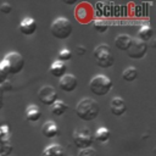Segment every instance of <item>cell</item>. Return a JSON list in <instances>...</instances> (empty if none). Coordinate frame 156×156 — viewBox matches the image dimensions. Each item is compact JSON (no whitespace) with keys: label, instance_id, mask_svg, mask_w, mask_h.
Masks as SVG:
<instances>
[{"label":"cell","instance_id":"8992f818","mask_svg":"<svg viewBox=\"0 0 156 156\" xmlns=\"http://www.w3.org/2000/svg\"><path fill=\"white\" fill-rule=\"evenodd\" d=\"M72 139H73L74 145L79 150L91 147V144L94 141L93 133H91L90 128H88V127H82V128L74 129L72 133Z\"/></svg>","mask_w":156,"mask_h":156},{"label":"cell","instance_id":"4316f807","mask_svg":"<svg viewBox=\"0 0 156 156\" xmlns=\"http://www.w3.org/2000/svg\"><path fill=\"white\" fill-rule=\"evenodd\" d=\"M76 49H77L76 51H77V54H78V55H84V54H85V51H87V50H85V48H84L83 45H78Z\"/></svg>","mask_w":156,"mask_h":156},{"label":"cell","instance_id":"277c9868","mask_svg":"<svg viewBox=\"0 0 156 156\" xmlns=\"http://www.w3.org/2000/svg\"><path fill=\"white\" fill-rule=\"evenodd\" d=\"M113 83L111 78H108L105 74H96L94 76L89 82V89L94 95L98 96H105L112 90Z\"/></svg>","mask_w":156,"mask_h":156},{"label":"cell","instance_id":"7a4b0ae2","mask_svg":"<svg viewBox=\"0 0 156 156\" xmlns=\"http://www.w3.org/2000/svg\"><path fill=\"white\" fill-rule=\"evenodd\" d=\"M24 67V58L17 51L7 52L0 61V68H2L7 74H17Z\"/></svg>","mask_w":156,"mask_h":156},{"label":"cell","instance_id":"7402d4cb","mask_svg":"<svg viewBox=\"0 0 156 156\" xmlns=\"http://www.w3.org/2000/svg\"><path fill=\"white\" fill-rule=\"evenodd\" d=\"M93 26H94V28H95V30L98 33H105V32L108 30V27H110L108 22L106 20H104V18H96L93 22Z\"/></svg>","mask_w":156,"mask_h":156},{"label":"cell","instance_id":"e0dca14e","mask_svg":"<svg viewBox=\"0 0 156 156\" xmlns=\"http://www.w3.org/2000/svg\"><path fill=\"white\" fill-rule=\"evenodd\" d=\"M94 139L98 140L99 143H106L110 140V136H111V130L106 127H100L96 129V132L93 134Z\"/></svg>","mask_w":156,"mask_h":156},{"label":"cell","instance_id":"9c48e42d","mask_svg":"<svg viewBox=\"0 0 156 156\" xmlns=\"http://www.w3.org/2000/svg\"><path fill=\"white\" fill-rule=\"evenodd\" d=\"M77 87H78V79L74 74L66 73L65 76H62L58 79V88L65 93L74 91L77 89Z\"/></svg>","mask_w":156,"mask_h":156},{"label":"cell","instance_id":"ac0fdd59","mask_svg":"<svg viewBox=\"0 0 156 156\" xmlns=\"http://www.w3.org/2000/svg\"><path fill=\"white\" fill-rule=\"evenodd\" d=\"M152 28L150 24H143L138 30V39L141 41L147 43L152 38Z\"/></svg>","mask_w":156,"mask_h":156},{"label":"cell","instance_id":"ba28073f","mask_svg":"<svg viewBox=\"0 0 156 156\" xmlns=\"http://www.w3.org/2000/svg\"><path fill=\"white\" fill-rule=\"evenodd\" d=\"M38 98L39 100L46 105V106H51L56 100H58V94L56 91V89L52 87V85H43L39 91H38Z\"/></svg>","mask_w":156,"mask_h":156},{"label":"cell","instance_id":"484cf974","mask_svg":"<svg viewBox=\"0 0 156 156\" xmlns=\"http://www.w3.org/2000/svg\"><path fill=\"white\" fill-rule=\"evenodd\" d=\"M7 77H9V74H7L2 68H0V85L4 84V83L7 80Z\"/></svg>","mask_w":156,"mask_h":156},{"label":"cell","instance_id":"d6986e66","mask_svg":"<svg viewBox=\"0 0 156 156\" xmlns=\"http://www.w3.org/2000/svg\"><path fill=\"white\" fill-rule=\"evenodd\" d=\"M74 15H76L77 20H79L82 22H85L90 17V9H89V6L87 7L85 4H80V5L77 6Z\"/></svg>","mask_w":156,"mask_h":156},{"label":"cell","instance_id":"7c38bea8","mask_svg":"<svg viewBox=\"0 0 156 156\" xmlns=\"http://www.w3.org/2000/svg\"><path fill=\"white\" fill-rule=\"evenodd\" d=\"M60 133V129H58V126L56 122L54 121H46L43 123L41 126V134L48 138V139H52L55 136H57Z\"/></svg>","mask_w":156,"mask_h":156},{"label":"cell","instance_id":"44dd1931","mask_svg":"<svg viewBox=\"0 0 156 156\" xmlns=\"http://www.w3.org/2000/svg\"><path fill=\"white\" fill-rule=\"evenodd\" d=\"M68 106L65 101L62 100H56L52 105H51V112L55 115V116H62L66 111H67Z\"/></svg>","mask_w":156,"mask_h":156},{"label":"cell","instance_id":"f1b7e54d","mask_svg":"<svg viewBox=\"0 0 156 156\" xmlns=\"http://www.w3.org/2000/svg\"><path fill=\"white\" fill-rule=\"evenodd\" d=\"M65 4H68V5H74L76 1H65Z\"/></svg>","mask_w":156,"mask_h":156},{"label":"cell","instance_id":"603a6c76","mask_svg":"<svg viewBox=\"0 0 156 156\" xmlns=\"http://www.w3.org/2000/svg\"><path fill=\"white\" fill-rule=\"evenodd\" d=\"M72 51L69 50V49H67V48H65V49H62L60 52H58V61H61V62H66V61H69L71 58H72Z\"/></svg>","mask_w":156,"mask_h":156},{"label":"cell","instance_id":"9a60e30c","mask_svg":"<svg viewBox=\"0 0 156 156\" xmlns=\"http://www.w3.org/2000/svg\"><path fill=\"white\" fill-rule=\"evenodd\" d=\"M24 115L28 122H38L41 117V111L37 105H28Z\"/></svg>","mask_w":156,"mask_h":156},{"label":"cell","instance_id":"5bb4252c","mask_svg":"<svg viewBox=\"0 0 156 156\" xmlns=\"http://www.w3.org/2000/svg\"><path fill=\"white\" fill-rule=\"evenodd\" d=\"M41 156H66V151L58 144H50L43 150Z\"/></svg>","mask_w":156,"mask_h":156},{"label":"cell","instance_id":"6da1fadb","mask_svg":"<svg viewBox=\"0 0 156 156\" xmlns=\"http://www.w3.org/2000/svg\"><path fill=\"white\" fill-rule=\"evenodd\" d=\"M74 112L79 119L85 121V122H90V121H94L99 116L100 108H99L98 102L94 99L83 98L82 100H79L77 102Z\"/></svg>","mask_w":156,"mask_h":156},{"label":"cell","instance_id":"52a82bcc","mask_svg":"<svg viewBox=\"0 0 156 156\" xmlns=\"http://www.w3.org/2000/svg\"><path fill=\"white\" fill-rule=\"evenodd\" d=\"M147 49H149L147 43L141 41V40H139V39L136 38V39H133L130 48L127 50V55H128V57H130V58L140 60V58H143V57L146 55Z\"/></svg>","mask_w":156,"mask_h":156},{"label":"cell","instance_id":"d4e9b609","mask_svg":"<svg viewBox=\"0 0 156 156\" xmlns=\"http://www.w3.org/2000/svg\"><path fill=\"white\" fill-rule=\"evenodd\" d=\"M12 11V6L9 4V2H2L1 5H0V12H2V13H10Z\"/></svg>","mask_w":156,"mask_h":156},{"label":"cell","instance_id":"cb8c5ba5","mask_svg":"<svg viewBox=\"0 0 156 156\" xmlns=\"http://www.w3.org/2000/svg\"><path fill=\"white\" fill-rule=\"evenodd\" d=\"M78 156H99L98 151L93 147H88V149H82L78 152Z\"/></svg>","mask_w":156,"mask_h":156},{"label":"cell","instance_id":"30bf717a","mask_svg":"<svg viewBox=\"0 0 156 156\" xmlns=\"http://www.w3.org/2000/svg\"><path fill=\"white\" fill-rule=\"evenodd\" d=\"M37 21L33 17H24L20 24H18V29L23 35H32L35 33L37 30Z\"/></svg>","mask_w":156,"mask_h":156},{"label":"cell","instance_id":"2e32d148","mask_svg":"<svg viewBox=\"0 0 156 156\" xmlns=\"http://www.w3.org/2000/svg\"><path fill=\"white\" fill-rule=\"evenodd\" d=\"M66 69H67L66 63H63V62H61V61H58V60L54 61V62L51 63L50 68H49L50 73H51L54 77H56V78H61L62 76H65V74H66Z\"/></svg>","mask_w":156,"mask_h":156},{"label":"cell","instance_id":"83f0119b","mask_svg":"<svg viewBox=\"0 0 156 156\" xmlns=\"http://www.w3.org/2000/svg\"><path fill=\"white\" fill-rule=\"evenodd\" d=\"M2 94H4V91H2V89H1V87H0V110L2 108V105H4V99H2Z\"/></svg>","mask_w":156,"mask_h":156},{"label":"cell","instance_id":"3957f363","mask_svg":"<svg viewBox=\"0 0 156 156\" xmlns=\"http://www.w3.org/2000/svg\"><path fill=\"white\" fill-rule=\"evenodd\" d=\"M50 32L54 38H56L58 40H65L73 32L72 22L66 17H57L51 22Z\"/></svg>","mask_w":156,"mask_h":156},{"label":"cell","instance_id":"8fae6325","mask_svg":"<svg viewBox=\"0 0 156 156\" xmlns=\"http://www.w3.org/2000/svg\"><path fill=\"white\" fill-rule=\"evenodd\" d=\"M110 110H111V113L113 116H116V117L122 116L127 111L126 101L121 96H115L110 102Z\"/></svg>","mask_w":156,"mask_h":156},{"label":"cell","instance_id":"ffe728a7","mask_svg":"<svg viewBox=\"0 0 156 156\" xmlns=\"http://www.w3.org/2000/svg\"><path fill=\"white\" fill-rule=\"evenodd\" d=\"M122 78L126 82H134L138 78V69L134 66H129L124 68L122 72Z\"/></svg>","mask_w":156,"mask_h":156},{"label":"cell","instance_id":"5b68a950","mask_svg":"<svg viewBox=\"0 0 156 156\" xmlns=\"http://www.w3.org/2000/svg\"><path fill=\"white\" fill-rule=\"evenodd\" d=\"M93 55L96 65L101 68H110L115 62L113 54L107 44H99L98 46H95Z\"/></svg>","mask_w":156,"mask_h":156},{"label":"cell","instance_id":"4fadbf2b","mask_svg":"<svg viewBox=\"0 0 156 156\" xmlns=\"http://www.w3.org/2000/svg\"><path fill=\"white\" fill-rule=\"evenodd\" d=\"M133 38L129 34H119L115 39V45L121 51H127L132 45Z\"/></svg>","mask_w":156,"mask_h":156}]
</instances>
